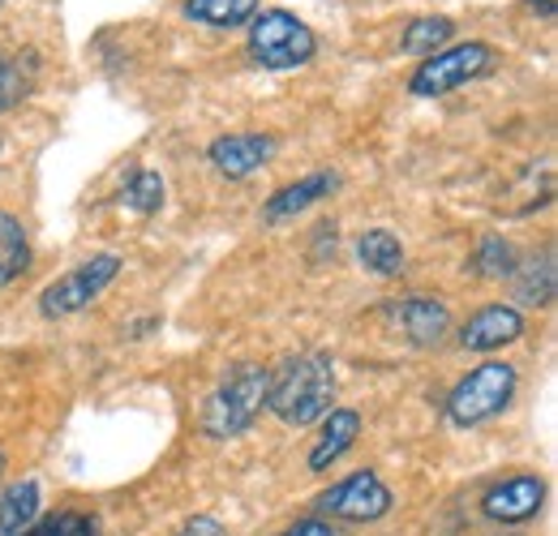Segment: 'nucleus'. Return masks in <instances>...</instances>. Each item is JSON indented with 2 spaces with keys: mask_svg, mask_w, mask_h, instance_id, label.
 Segmentation results:
<instances>
[{
  "mask_svg": "<svg viewBox=\"0 0 558 536\" xmlns=\"http://www.w3.org/2000/svg\"><path fill=\"white\" fill-rule=\"evenodd\" d=\"M267 407L292 429H305V425L323 421L336 407V361L327 352L288 356L271 374Z\"/></svg>",
  "mask_w": 558,
  "mask_h": 536,
  "instance_id": "f257e3e1",
  "label": "nucleus"
},
{
  "mask_svg": "<svg viewBox=\"0 0 558 536\" xmlns=\"http://www.w3.org/2000/svg\"><path fill=\"white\" fill-rule=\"evenodd\" d=\"M267 387H271V369L263 365H232L228 378L210 391L207 407H203V429L210 438H241L267 407Z\"/></svg>",
  "mask_w": 558,
  "mask_h": 536,
  "instance_id": "f03ea898",
  "label": "nucleus"
},
{
  "mask_svg": "<svg viewBox=\"0 0 558 536\" xmlns=\"http://www.w3.org/2000/svg\"><path fill=\"white\" fill-rule=\"evenodd\" d=\"M515 387H520L515 365H507V361H482L477 369H469L451 387V395H447V421L456 429H473V425L498 416L507 403L515 400Z\"/></svg>",
  "mask_w": 558,
  "mask_h": 536,
  "instance_id": "7ed1b4c3",
  "label": "nucleus"
},
{
  "mask_svg": "<svg viewBox=\"0 0 558 536\" xmlns=\"http://www.w3.org/2000/svg\"><path fill=\"white\" fill-rule=\"evenodd\" d=\"M318 35L288 9H263L250 17V57L263 69H301L314 61Z\"/></svg>",
  "mask_w": 558,
  "mask_h": 536,
  "instance_id": "20e7f679",
  "label": "nucleus"
},
{
  "mask_svg": "<svg viewBox=\"0 0 558 536\" xmlns=\"http://www.w3.org/2000/svg\"><path fill=\"white\" fill-rule=\"evenodd\" d=\"M494 65H498V52L482 39H469V44H456V48H442V52L425 57L409 77V90L417 99H438V95H451V90L486 77Z\"/></svg>",
  "mask_w": 558,
  "mask_h": 536,
  "instance_id": "39448f33",
  "label": "nucleus"
},
{
  "mask_svg": "<svg viewBox=\"0 0 558 536\" xmlns=\"http://www.w3.org/2000/svg\"><path fill=\"white\" fill-rule=\"evenodd\" d=\"M117 275H121V258L117 254H95V258L77 263V267L57 275L39 292V314L44 318H73V314H82Z\"/></svg>",
  "mask_w": 558,
  "mask_h": 536,
  "instance_id": "423d86ee",
  "label": "nucleus"
},
{
  "mask_svg": "<svg viewBox=\"0 0 558 536\" xmlns=\"http://www.w3.org/2000/svg\"><path fill=\"white\" fill-rule=\"evenodd\" d=\"M323 515H331V520H349V524H374V520H383L391 507H396V498H391V489H387V480L378 476V472H352L344 480H336L318 502H314Z\"/></svg>",
  "mask_w": 558,
  "mask_h": 536,
  "instance_id": "0eeeda50",
  "label": "nucleus"
},
{
  "mask_svg": "<svg viewBox=\"0 0 558 536\" xmlns=\"http://www.w3.org/2000/svg\"><path fill=\"white\" fill-rule=\"evenodd\" d=\"M542 502H546V480L533 472H520V476H507L494 489H486L482 515L494 524H524L542 511Z\"/></svg>",
  "mask_w": 558,
  "mask_h": 536,
  "instance_id": "6e6552de",
  "label": "nucleus"
},
{
  "mask_svg": "<svg viewBox=\"0 0 558 536\" xmlns=\"http://www.w3.org/2000/svg\"><path fill=\"white\" fill-rule=\"evenodd\" d=\"M276 150H279V142L271 134H223L207 146V159L215 163L219 176L245 181V176H254L263 163H271Z\"/></svg>",
  "mask_w": 558,
  "mask_h": 536,
  "instance_id": "1a4fd4ad",
  "label": "nucleus"
},
{
  "mask_svg": "<svg viewBox=\"0 0 558 536\" xmlns=\"http://www.w3.org/2000/svg\"><path fill=\"white\" fill-rule=\"evenodd\" d=\"M520 336H524V314L515 305H486V309H477L464 322L460 348H469V352H498V348L515 343Z\"/></svg>",
  "mask_w": 558,
  "mask_h": 536,
  "instance_id": "9d476101",
  "label": "nucleus"
},
{
  "mask_svg": "<svg viewBox=\"0 0 558 536\" xmlns=\"http://www.w3.org/2000/svg\"><path fill=\"white\" fill-rule=\"evenodd\" d=\"M361 438V412L356 407H331L323 416V434L310 451V472H327L336 468L344 455L352 451V442Z\"/></svg>",
  "mask_w": 558,
  "mask_h": 536,
  "instance_id": "9b49d317",
  "label": "nucleus"
},
{
  "mask_svg": "<svg viewBox=\"0 0 558 536\" xmlns=\"http://www.w3.org/2000/svg\"><path fill=\"white\" fill-rule=\"evenodd\" d=\"M396 322H400V331L413 339L417 348H434L438 339L451 331V309L438 296H404L396 305Z\"/></svg>",
  "mask_w": 558,
  "mask_h": 536,
  "instance_id": "f8f14e48",
  "label": "nucleus"
},
{
  "mask_svg": "<svg viewBox=\"0 0 558 536\" xmlns=\"http://www.w3.org/2000/svg\"><path fill=\"white\" fill-rule=\"evenodd\" d=\"M336 185H340V176L336 172H310V176H301V181H292V185H283L276 190L267 206H263V215L279 223V219H292V215H301V210H310L314 202L331 198L336 194Z\"/></svg>",
  "mask_w": 558,
  "mask_h": 536,
  "instance_id": "ddd939ff",
  "label": "nucleus"
},
{
  "mask_svg": "<svg viewBox=\"0 0 558 536\" xmlns=\"http://www.w3.org/2000/svg\"><path fill=\"white\" fill-rule=\"evenodd\" d=\"M39 515H44V502H39V480H13V485L0 494V536L26 533V528H31Z\"/></svg>",
  "mask_w": 558,
  "mask_h": 536,
  "instance_id": "4468645a",
  "label": "nucleus"
},
{
  "mask_svg": "<svg viewBox=\"0 0 558 536\" xmlns=\"http://www.w3.org/2000/svg\"><path fill=\"white\" fill-rule=\"evenodd\" d=\"M356 258H361V267L369 270V275H400L404 270V245H400V236L391 232V228H369V232H361V241H356Z\"/></svg>",
  "mask_w": 558,
  "mask_h": 536,
  "instance_id": "2eb2a0df",
  "label": "nucleus"
},
{
  "mask_svg": "<svg viewBox=\"0 0 558 536\" xmlns=\"http://www.w3.org/2000/svg\"><path fill=\"white\" fill-rule=\"evenodd\" d=\"M31 270V236L17 215L0 210V288L17 283Z\"/></svg>",
  "mask_w": 558,
  "mask_h": 536,
  "instance_id": "dca6fc26",
  "label": "nucleus"
},
{
  "mask_svg": "<svg viewBox=\"0 0 558 536\" xmlns=\"http://www.w3.org/2000/svg\"><path fill=\"white\" fill-rule=\"evenodd\" d=\"M181 13L210 31H232V26H250V17L258 13V0H185Z\"/></svg>",
  "mask_w": 558,
  "mask_h": 536,
  "instance_id": "f3484780",
  "label": "nucleus"
},
{
  "mask_svg": "<svg viewBox=\"0 0 558 536\" xmlns=\"http://www.w3.org/2000/svg\"><path fill=\"white\" fill-rule=\"evenodd\" d=\"M451 35H456V22H451L447 13H434V17L409 22L400 48H404L409 57H434V52H442V48L451 44Z\"/></svg>",
  "mask_w": 558,
  "mask_h": 536,
  "instance_id": "a211bd4d",
  "label": "nucleus"
},
{
  "mask_svg": "<svg viewBox=\"0 0 558 536\" xmlns=\"http://www.w3.org/2000/svg\"><path fill=\"white\" fill-rule=\"evenodd\" d=\"M515 301L520 305H555V254H546L542 263H529V267H515Z\"/></svg>",
  "mask_w": 558,
  "mask_h": 536,
  "instance_id": "6ab92c4d",
  "label": "nucleus"
},
{
  "mask_svg": "<svg viewBox=\"0 0 558 536\" xmlns=\"http://www.w3.org/2000/svg\"><path fill=\"white\" fill-rule=\"evenodd\" d=\"M31 82H35V61H22V57L0 52V112L17 108L31 95Z\"/></svg>",
  "mask_w": 558,
  "mask_h": 536,
  "instance_id": "aec40b11",
  "label": "nucleus"
},
{
  "mask_svg": "<svg viewBox=\"0 0 558 536\" xmlns=\"http://www.w3.org/2000/svg\"><path fill=\"white\" fill-rule=\"evenodd\" d=\"M17 536H99V520L86 511H57V515H39Z\"/></svg>",
  "mask_w": 558,
  "mask_h": 536,
  "instance_id": "412c9836",
  "label": "nucleus"
},
{
  "mask_svg": "<svg viewBox=\"0 0 558 536\" xmlns=\"http://www.w3.org/2000/svg\"><path fill=\"white\" fill-rule=\"evenodd\" d=\"M163 176L159 172H150V168H142L130 176V185L121 190V202L130 206V210H138V215H155L159 206H163Z\"/></svg>",
  "mask_w": 558,
  "mask_h": 536,
  "instance_id": "4be33fe9",
  "label": "nucleus"
},
{
  "mask_svg": "<svg viewBox=\"0 0 558 536\" xmlns=\"http://www.w3.org/2000/svg\"><path fill=\"white\" fill-rule=\"evenodd\" d=\"M473 267H477V275H486V279H507L520 263H515L511 241H502V236H486V241H482V249H477V258H473Z\"/></svg>",
  "mask_w": 558,
  "mask_h": 536,
  "instance_id": "5701e85b",
  "label": "nucleus"
},
{
  "mask_svg": "<svg viewBox=\"0 0 558 536\" xmlns=\"http://www.w3.org/2000/svg\"><path fill=\"white\" fill-rule=\"evenodd\" d=\"M279 536H336V528L327 524V520H318V515H310V520H296L292 528H283Z\"/></svg>",
  "mask_w": 558,
  "mask_h": 536,
  "instance_id": "b1692460",
  "label": "nucleus"
},
{
  "mask_svg": "<svg viewBox=\"0 0 558 536\" xmlns=\"http://www.w3.org/2000/svg\"><path fill=\"white\" fill-rule=\"evenodd\" d=\"M177 536H228V533H223V524L215 515H194Z\"/></svg>",
  "mask_w": 558,
  "mask_h": 536,
  "instance_id": "393cba45",
  "label": "nucleus"
},
{
  "mask_svg": "<svg viewBox=\"0 0 558 536\" xmlns=\"http://www.w3.org/2000/svg\"><path fill=\"white\" fill-rule=\"evenodd\" d=\"M533 9H542V17H555V0H533Z\"/></svg>",
  "mask_w": 558,
  "mask_h": 536,
  "instance_id": "a878e982",
  "label": "nucleus"
},
{
  "mask_svg": "<svg viewBox=\"0 0 558 536\" xmlns=\"http://www.w3.org/2000/svg\"><path fill=\"white\" fill-rule=\"evenodd\" d=\"M0 472H4V451H0Z\"/></svg>",
  "mask_w": 558,
  "mask_h": 536,
  "instance_id": "bb28decb",
  "label": "nucleus"
},
{
  "mask_svg": "<svg viewBox=\"0 0 558 536\" xmlns=\"http://www.w3.org/2000/svg\"><path fill=\"white\" fill-rule=\"evenodd\" d=\"M502 536H511V533H502Z\"/></svg>",
  "mask_w": 558,
  "mask_h": 536,
  "instance_id": "cd10ccee",
  "label": "nucleus"
}]
</instances>
